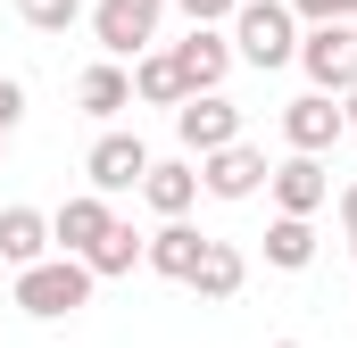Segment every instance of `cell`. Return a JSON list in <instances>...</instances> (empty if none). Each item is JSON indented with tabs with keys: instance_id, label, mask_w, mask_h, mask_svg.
Segmentation results:
<instances>
[{
	"instance_id": "20",
	"label": "cell",
	"mask_w": 357,
	"mask_h": 348,
	"mask_svg": "<svg viewBox=\"0 0 357 348\" xmlns=\"http://www.w3.org/2000/svg\"><path fill=\"white\" fill-rule=\"evenodd\" d=\"M17 17H25L33 33H67V25L84 17V0H17Z\"/></svg>"
},
{
	"instance_id": "26",
	"label": "cell",
	"mask_w": 357,
	"mask_h": 348,
	"mask_svg": "<svg viewBox=\"0 0 357 348\" xmlns=\"http://www.w3.org/2000/svg\"><path fill=\"white\" fill-rule=\"evenodd\" d=\"M266 348H307V340H266Z\"/></svg>"
},
{
	"instance_id": "9",
	"label": "cell",
	"mask_w": 357,
	"mask_h": 348,
	"mask_svg": "<svg viewBox=\"0 0 357 348\" xmlns=\"http://www.w3.org/2000/svg\"><path fill=\"white\" fill-rule=\"evenodd\" d=\"M266 150H250V141H233V150H216V158H199V191L208 199H258L266 191Z\"/></svg>"
},
{
	"instance_id": "25",
	"label": "cell",
	"mask_w": 357,
	"mask_h": 348,
	"mask_svg": "<svg viewBox=\"0 0 357 348\" xmlns=\"http://www.w3.org/2000/svg\"><path fill=\"white\" fill-rule=\"evenodd\" d=\"M341 116H349V133H357V84H349V91H341Z\"/></svg>"
},
{
	"instance_id": "10",
	"label": "cell",
	"mask_w": 357,
	"mask_h": 348,
	"mask_svg": "<svg viewBox=\"0 0 357 348\" xmlns=\"http://www.w3.org/2000/svg\"><path fill=\"white\" fill-rule=\"evenodd\" d=\"M266 191H274V207H282V216L316 224V207L333 199V174H324V158H282V166L266 174Z\"/></svg>"
},
{
	"instance_id": "1",
	"label": "cell",
	"mask_w": 357,
	"mask_h": 348,
	"mask_svg": "<svg viewBox=\"0 0 357 348\" xmlns=\"http://www.w3.org/2000/svg\"><path fill=\"white\" fill-rule=\"evenodd\" d=\"M233 58H250V67H291L299 58V17L282 8V0H241L233 8Z\"/></svg>"
},
{
	"instance_id": "7",
	"label": "cell",
	"mask_w": 357,
	"mask_h": 348,
	"mask_svg": "<svg viewBox=\"0 0 357 348\" xmlns=\"http://www.w3.org/2000/svg\"><path fill=\"white\" fill-rule=\"evenodd\" d=\"M84 174H91V191H100V199H116V191H142V174H150L142 133H100V141H91V158H84Z\"/></svg>"
},
{
	"instance_id": "8",
	"label": "cell",
	"mask_w": 357,
	"mask_h": 348,
	"mask_svg": "<svg viewBox=\"0 0 357 348\" xmlns=\"http://www.w3.org/2000/svg\"><path fill=\"white\" fill-rule=\"evenodd\" d=\"M341 133H349V116H341V100H324V91H307V100L282 108V141H291V158H324Z\"/></svg>"
},
{
	"instance_id": "17",
	"label": "cell",
	"mask_w": 357,
	"mask_h": 348,
	"mask_svg": "<svg viewBox=\"0 0 357 348\" xmlns=\"http://www.w3.org/2000/svg\"><path fill=\"white\" fill-rule=\"evenodd\" d=\"M142 249H150V232H133V224H125V216H116V224H108V232H100V249H91V282H116V274H133V265H142Z\"/></svg>"
},
{
	"instance_id": "13",
	"label": "cell",
	"mask_w": 357,
	"mask_h": 348,
	"mask_svg": "<svg viewBox=\"0 0 357 348\" xmlns=\"http://www.w3.org/2000/svg\"><path fill=\"white\" fill-rule=\"evenodd\" d=\"M199 258H208V232H191V224H158V232H150V249H142V265H150V274H167V282H191Z\"/></svg>"
},
{
	"instance_id": "21",
	"label": "cell",
	"mask_w": 357,
	"mask_h": 348,
	"mask_svg": "<svg viewBox=\"0 0 357 348\" xmlns=\"http://www.w3.org/2000/svg\"><path fill=\"white\" fill-rule=\"evenodd\" d=\"M282 8L307 25H357V0H282Z\"/></svg>"
},
{
	"instance_id": "27",
	"label": "cell",
	"mask_w": 357,
	"mask_h": 348,
	"mask_svg": "<svg viewBox=\"0 0 357 348\" xmlns=\"http://www.w3.org/2000/svg\"><path fill=\"white\" fill-rule=\"evenodd\" d=\"M349 249H357V241H349Z\"/></svg>"
},
{
	"instance_id": "5",
	"label": "cell",
	"mask_w": 357,
	"mask_h": 348,
	"mask_svg": "<svg viewBox=\"0 0 357 348\" xmlns=\"http://www.w3.org/2000/svg\"><path fill=\"white\" fill-rule=\"evenodd\" d=\"M175 141L191 158H216V150H233L241 141V108L225 100V91H199V100H183L175 108Z\"/></svg>"
},
{
	"instance_id": "22",
	"label": "cell",
	"mask_w": 357,
	"mask_h": 348,
	"mask_svg": "<svg viewBox=\"0 0 357 348\" xmlns=\"http://www.w3.org/2000/svg\"><path fill=\"white\" fill-rule=\"evenodd\" d=\"M17 125H25V84H17V75H0V141H8Z\"/></svg>"
},
{
	"instance_id": "19",
	"label": "cell",
	"mask_w": 357,
	"mask_h": 348,
	"mask_svg": "<svg viewBox=\"0 0 357 348\" xmlns=\"http://www.w3.org/2000/svg\"><path fill=\"white\" fill-rule=\"evenodd\" d=\"M266 265H282V274H307V265H316V224L274 216V224H266Z\"/></svg>"
},
{
	"instance_id": "24",
	"label": "cell",
	"mask_w": 357,
	"mask_h": 348,
	"mask_svg": "<svg viewBox=\"0 0 357 348\" xmlns=\"http://www.w3.org/2000/svg\"><path fill=\"white\" fill-rule=\"evenodd\" d=\"M341 232H349V241H357V182H349V191H341Z\"/></svg>"
},
{
	"instance_id": "4",
	"label": "cell",
	"mask_w": 357,
	"mask_h": 348,
	"mask_svg": "<svg viewBox=\"0 0 357 348\" xmlns=\"http://www.w3.org/2000/svg\"><path fill=\"white\" fill-rule=\"evenodd\" d=\"M158 17H167V0H100V8H91V33H100V50L125 67V58H142V50L158 42Z\"/></svg>"
},
{
	"instance_id": "2",
	"label": "cell",
	"mask_w": 357,
	"mask_h": 348,
	"mask_svg": "<svg viewBox=\"0 0 357 348\" xmlns=\"http://www.w3.org/2000/svg\"><path fill=\"white\" fill-rule=\"evenodd\" d=\"M17 307L33 315V324H59V315H75L91 307V265L84 258H42L17 274Z\"/></svg>"
},
{
	"instance_id": "18",
	"label": "cell",
	"mask_w": 357,
	"mask_h": 348,
	"mask_svg": "<svg viewBox=\"0 0 357 348\" xmlns=\"http://www.w3.org/2000/svg\"><path fill=\"white\" fill-rule=\"evenodd\" d=\"M133 100H150V108H183V100H191L167 50H142V58H133Z\"/></svg>"
},
{
	"instance_id": "12",
	"label": "cell",
	"mask_w": 357,
	"mask_h": 348,
	"mask_svg": "<svg viewBox=\"0 0 357 348\" xmlns=\"http://www.w3.org/2000/svg\"><path fill=\"white\" fill-rule=\"evenodd\" d=\"M142 199L158 207V224H183V216H191V199H199V166H191V158H150Z\"/></svg>"
},
{
	"instance_id": "23",
	"label": "cell",
	"mask_w": 357,
	"mask_h": 348,
	"mask_svg": "<svg viewBox=\"0 0 357 348\" xmlns=\"http://www.w3.org/2000/svg\"><path fill=\"white\" fill-rule=\"evenodd\" d=\"M167 8H183V17H191V25H216V17H233V8H241V0H167Z\"/></svg>"
},
{
	"instance_id": "15",
	"label": "cell",
	"mask_w": 357,
	"mask_h": 348,
	"mask_svg": "<svg viewBox=\"0 0 357 348\" xmlns=\"http://www.w3.org/2000/svg\"><path fill=\"white\" fill-rule=\"evenodd\" d=\"M75 100H84V116H100V125H108V116H125V108H133V75H125L116 58H100V67H84V75H75Z\"/></svg>"
},
{
	"instance_id": "14",
	"label": "cell",
	"mask_w": 357,
	"mask_h": 348,
	"mask_svg": "<svg viewBox=\"0 0 357 348\" xmlns=\"http://www.w3.org/2000/svg\"><path fill=\"white\" fill-rule=\"evenodd\" d=\"M50 258V216L42 207H0V265H42Z\"/></svg>"
},
{
	"instance_id": "11",
	"label": "cell",
	"mask_w": 357,
	"mask_h": 348,
	"mask_svg": "<svg viewBox=\"0 0 357 348\" xmlns=\"http://www.w3.org/2000/svg\"><path fill=\"white\" fill-rule=\"evenodd\" d=\"M108 224H116V207H108L100 191H75V199H67V207L50 216V249H59V258H91Z\"/></svg>"
},
{
	"instance_id": "6",
	"label": "cell",
	"mask_w": 357,
	"mask_h": 348,
	"mask_svg": "<svg viewBox=\"0 0 357 348\" xmlns=\"http://www.w3.org/2000/svg\"><path fill=\"white\" fill-rule=\"evenodd\" d=\"M167 58H175V75H183V91H191V100H199V91H225V75H233V33L191 25Z\"/></svg>"
},
{
	"instance_id": "16",
	"label": "cell",
	"mask_w": 357,
	"mask_h": 348,
	"mask_svg": "<svg viewBox=\"0 0 357 348\" xmlns=\"http://www.w3.org/2000/svg\"><path fill=\"white\" fill-rule=\"evenodd\" d=\"M241 282H250V258L233 249V241H208V258L191 274V290L208 299V307H225V299H241Z\"/></svg>"
},
{
	"instance_id": "3",
	"label": "cell",
	"mask_w": 357,
	"mask_h": 348,
	"mask_svg": "<svg viewBox=\"0 0 357 348\" xmlns=\"http://www.w3.org/2000/svg\"><path fill=\"white\" fill-rule=\"evenodd\" d=\"M299 67H307V84L324 100H341L357 84V25H307L299 33Z\"/></svg>"
}]
</instances>
